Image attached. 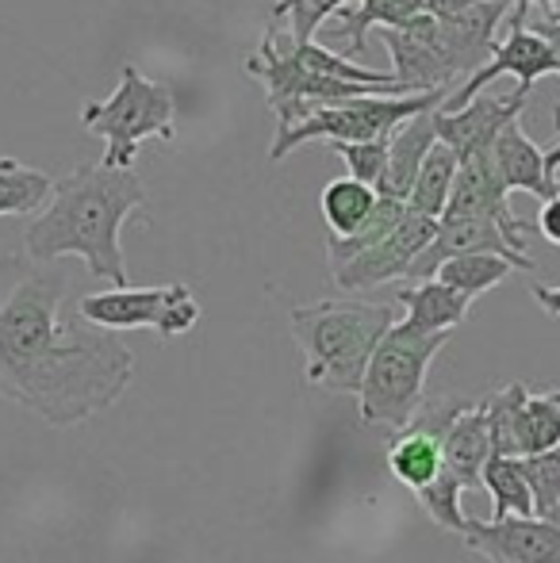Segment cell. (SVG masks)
<instances>
[{"mask_svg":"<svg viewBox=\"0 0 560 563\" xmlns=\"http://www.w3.org/2000/svg\"><path fill=\"white\" fill-rule=\"evenodd\" d=\"M526 23H530L534 31H538L541 38H546L549 46H553V54H557V69H560V23L557 20H530V15H526ZM553 131H557V139H560V104L553 108Z\"/></svg>","mask_w":560,"mask_h":563,"instance_id":"cell-30","label":"cell"},{"mask_svg":"<svg viewBox=\"0 0 560 563\" xmlns=\"http://www.w3.org/2000/svg\"><path fill=\"white\" fill-rule=\"evenodd\" d=\"M526 15H530V0H518V4L510 8V15H507V23H510L507 38H503V43H495L487 66L476 69V74H472L464 85H457L438 112H457V108H464L472 97H480V92H484L487 85H492L495 77H503V74L518 77V92H530L534 81H541V77H549V74H560L553 46H549L546 38H541L538 31L526 23Z\"/></svg>","mask_w":560,"mask_h":563,"instance_id":"cell-8","label":"cell"},{"mask_svg":"<svg viewBox=\"0 0 560 563\" xmlns=\"http://www.w3.org/2000/svg\"><path fill=\"white\" fill-rule=\"evenodd\" d=\"M510 273H518V268L510 265V261L495 257V253H461V257L441 261L438 273H433V280H441L446 288L461 291L464 299L476 303L484 291L499 288Z\"/></svg>","mask_w":560,"mask_h":563,"instance_id":"cell-18","label":"cell"},{"mask_svg":"<svg viewBox=\"0 0 560 563\" xmlns=\"http://www.w3.org/2000/svg\"><path fill=\"white\" fill-rule=\"evenodd\" d=\"M54 192V177L43 169L15 162V157H0V219L8 216H39Z\"/></svg>","mask_w":560,"mask_h":563,"instance_id":"cell-20","label":"cell"},{"mask_svg":"<svg viewBox=\"0 0 560 563\" xmlns=\"http://www.w3.org/2000/svg\"><path fill=\"white\" fill-rule=\"evenodd\" d=\"M538 234L546 238L549 245H557V250H560V196H553V200L541 203V211H538Z\"/></svg>","mask_w":560,"mask_h":563,"instance_id":"cell-29","label":"cell"},{"mask_svg":"<svg viewBox=\"0 0 560 563\" xmlns=\"http://www.w3.org/2000/svg\"><path fill=\"white\" fill-rule=\"evenodd\" d=\"M388 467L404 487L422 490L446 467V460H441V438L415 430V426H404L399 438L388 445Z\"/></svg>","mask_w":560,"mask_h":563,"instance_id":"cell-17","label":"cell"},{"mask_svg":"<svg viewBox=\"0 0 560 563\" xmlns=\"http://www.w3.org/2000/svg\"><path fill=\"white\" fill-rule=\"evenodd\" d=\"M453 334H419V330L396 327L381 338L373 361L365 368L358 391L361 418L369 426H388V430H404L415 418V410L426 399V372H430L433 356L449 345Z\"/></svg>","mask_w":560,"mask_h":563,"instance_id":"cell-4","label":"cell"},{"mask_svg":"<svg viewBox=\"0 0 560 563\" xmlns=\"http://www.w3.org/2000/svg\"><path fill=\"white\" fill-rule=\"evenodd\" d=\"M507 196L510 192L503 188L499 173H495L492 150L461 157L453 192H449V203H446V211H441V219H492V223L507 234V242L515 245L518 253H526V238H530L534 223H526V219H518L515 211H510Z\"/></svg>","mask_w":560,"mask_h":563,"instance_id":"cell-10","label":"cell"},{"mask_svg":"<svg viewBox=\"0 0 560 563\" xmlns=\"http://www.w3.org/2000/svg\"><path fill=\"white\" fill-rule=\"evenodd\" d=\"M338 157L345 162V177L361 180L369 188H381L384 169H388V139H376V142H330Z\"/></svg>","mask_w":560,"mask_h":563,"instance_id":"cell-28","label":"cell"},{"mask_svg":"<svg viewBox=\"0 0 560 563\" xmlns=\"http://www.w3.org/2000/svg\"><path fill=\"white\" fill-rule=\"evenodd\" d=\"M518 464L534 498V518L560 521V445L538 456H518Z\"/></svg>","mask_w":560,"mask_h":563,"instance_id":"cell-25","label":"cell"},{"mask_svg":"<svg viewBox=\"0 0 560 563\" xmlns=\"http://www.w3.org/2000/svg\"><path fill=\"white\" fill-rule=\"evenodd\" d=\"M449 92H422V97H358L345 100V104H330V108H315L304 123L277 131L270 146L273 162H284L292 150L307 146V142H376V139H392L399 123L422 115V112H438L446 104Z\"/></svg>","mask_w":560,"mask_h":563,"instance_id":"cell-6","label":"cell"},{"mask_svg":"<svg viewBox=\"0 0 560 563\" xmlns=\"http://www.w3.org/2000/svg\"><path fill=\"white\" fill-rule=\"evenodd\" d=\"M66 299V268L0 257V395L54 430L112 410L135 379V353Z\"/></svg>","mask_w":560,"mask_h":563,"instance_id":"cell-1","label":"cell"},{"mask_svg":"<svg viewBox=\"0 0 560 563\" xmlns=\"http://www.w3.org/2000/svg\"><path fill=\"white\" fill-rule=\"evenodd\" d=\"M77 314L89 327L120 334V330H154L157 338H185L200 322V299L188 284L162 288H108L77 299Z\"/></svg>","mask_w":560,"mask_h":563,"instance_id":"cell-7","label":"cell"},{"mask_svg":"<svg viewBox=\"0 0 560 563\" xmlns=\"http://www.w3.org/2000/svg\"><path fill=\"white\" fill-rule=\"evenodd\" d=\"M146 203V188L135 169H105V165H77L62 180L46 208L31 219L23 250L39 265L62 257H81L89 276L128 288V261H123V223Z\"/></svg>","mask_w":560,"mask_h":563,"instance_id":"cell-2","label":"cell"},{"mask_svg":"<svg viewBox=\"0 0 560 563\" xmlns=\"http://www.w3.org/2000/svg\"><path fill=\"white\" fill-rule=\"evenodd\" d=\"M546 169H549V177H557L560 173V139L546 150Z\"/></svg>","mask_w":560,"mask_h":563,"instance_id":"cell-32","label":"cell"},{"mask_svg":"<svg viewBox=\"0 0 560 563\" xmlns=\"http://www.w3.org/2000/svg\"><path fill=\"white\" fill-rule=\"evenodd\" d=\"M404 216H407V203L404 200H388V196H381V200H376V208H373V216H369L365 223L353 230L350 238L327 234V261H330V268L345 265V261H353L358 253L381 245L384 238H388L392 230L399 227V219H404Z\"/></svg>","mask_w":560,"mask_h":563,"instance_id":"cell-23","label":"cell"},{"mask_svg":"<svg viewBox=\"0 0 560 563\" xmlns=\"http://www.w3.org/2000/svg\"><path fill=\"white\" fill-rule=\"evenodd\" d=\"M441 460H446V467L457 475V483H461L464 490L480 487L484 464L492 460V433H487L484 399H476V407L464 410V415L449 426L446 441H441Z\"/></svg>","mask_w":560,"mask_h":563,"instance_id":"cell-16","label":"cell"},{"mask_svg":"<svg viewBox=\"0 0 560 563\" xmlns=\"http://www.w3.org/2000/svg\"><path fill=\"white\" fill-rule=\"evenodd\" d=\"M376 200H381V196H376V188L361 185V180H353V177H338V180H330V185L322 188L319 211H322V219H327L330 234L350 238L353 230L373 216Z\"/></svg>","mask_w":560,"mask_h":563,"instance_id":"cell-19","label":"cell"},{"mask_svg":"<svg viewBox=\"0 0 560 563\" xmlns=\"http://www.w3.org/2000/svg\"><path fill=\"white\" fill-rule=\"evenodd\" d=\"M461 495H464V487L457 483V475L449 472V467H441V472L433 475V479L426 483L422 490H415V498H419L422 514L438 529H446V533H464Z\"/></svg>","mask_w":560,"mask_h":563,"instance_id":"cell-26","label":"cell"},{"mask_svg":"<svg viewBox=\"0 0 560 563\" xmlns=\"http://www.w3.org/2000/svg\"><path fill=\"white\" fill-rule=\"evenodd\" d=\"M480 487L492 495V518H534V498L523 464L515 456H492L480 475Z\"/></svg>","mask_w":560,"mask_h":563,"instance_id":"cell-22","label":"cell"},{"mask_svg":"<svg viewBox=\"0 0 560 563\" xmlns=\"http://www.w3.org/2000/svg\"><path fill=\"white\" fill-rule=\"evenodd\" d=\"M438 146V131H433V112H422L407 123H399L388 139V169L376 188V196H388V200H404L411 196V185L419 177L426 154Z\"/></svg>","mask_w":560,"mask_h":563,"instance_id":"cell-14","label":"cell"},{"mask_svg":"<svg viewBox=\"0 0 560 563\" xmlns=\"http://www.w3.org/2000/svg\"><path fill=\"white\" fill-rule=\"evenodd\" d=\"M177 100L165 85L142 77L135 66L120 69V85L108 100L81 108V126L105 139V169H135L139 146L146 139H177Z\"/></svg>","mask_w":560,"mask_h":563,"instance_id":"cell-5","label":"cell"},{"mask_svg":"<svg viewBox=\"0 0 560 563\" xmlns=\"http://www.w3.org/2000/svg\"><path fill=\"white\" fill-rule=\"evenodd\" d=\"M457 165H461V162H457L453 150L438 142V146L426 154L419 177H415L411 196H407V211L426 216V219H441V211H446V203H449V192H453Z\"/></svg>","mask_w":560,"mask_h":563,"instance_id":"cell-21","label":"cell"},{"mask_svg":"<svg viewBox=\"0 0 560 563\" xmlns=\"http://www.w3.org/2000/svg\"><path fill=\"white\" fill-rule=\"evenodd\" d=\"M515 445L518 456H538V452L560 445V391L526 395L523 415H518Z\"/></svg>","mask_w":560,"mask_h":563,"instance_id":"cell-24","label":"cell"},{"mask_svg":"<svg viewBox=\"0 0 560 563\" xmlns=\"http://www.w3.org/2000/svg\"><path fill=\"white\" fill-rule=\"evenodd\" d=\"M396 303L404 307V327L419 330V334H453L472 311V299L461 291L446 288L441 280H419L396 291Z\"/></svg>","mask_w":560,"mask_h":563,"instance_id":"cell-15","label":"cell"},{"mask_svg":"<svg viewBox=\"0 0 560 563\" xmlns=\"http://www.w3.org/2000/svg\"><path fill=\"white\" fill-rule=\"evenodd\" d=\"M292 334L304 349V379L319 391L358 399L365 368L381 338L399 322L396 307L369 299H319L288 311Z\"/></svg>","mask_w":560,"mask_h":563,"instance_id":"cell-3","label":"cell"},{"mask_svg":"<svg viewBox=\"0 0 560 563\" xmlns=\"http://www.w3.org/2000/svg\"><path fill=\"white\" fill-rule=\"evenodd\" d=\"M526 100H530V92H518V89L507 92V97H487V92H480V97H472L469 104L457 108V112H433L438 142L453 150L457 162L472 154H484V150L495 146L503 126L523 119Z\"/></svg>","mask_w":560,"mask_h":563,"instance_id":"cell-12","label":"cell"},{"mask_svg":"<svg viewBox=\"0 0 560 563\" xmlns=\"http://www.w3.org/2000/svg\"><path fill=\"white\" fill-rule=\"evenodd\" d=\"M433 234H438V219L407 211V216L399 219V227L392 230L381 245L358 253V257L345 261V265L330 268V276H334L338 288L350 291V296L353 291L381 288V284H392V280H407V273H411V265L422 257L426 245L433 242Z\"/></svg>","mask_w":560,"mask_h":563,"instance_id":"cell-9","label":"cell"},{"mask_svg":"<svg viewBox=\"0 0 560 563\" xmlns=\"http://www.w3.org/2000/svg\"><path fill=\"white\" fill-rule=\"evenodd\" d=\"M534 299L541 303V311H549L553 319H560V284L557 288H549V284H534Z\"/></svg>","mask_w":560,"mask_h":563,"instance_id":"cell-31","label":"cell"},{"mask_svg":"<svg viewBox=\"0 0 560 563\" xmlns=\"http://www.w3.org/2000/svg\"><path fill=\"white\" fill-rule=\"evenodd\" d=\"M492 157H495V173H499L507 192H530V196H538L541 203L560 196V180L549 177V169H546V150L534 146V139L523 131L518 119L499 131V139H495V146H492Z\"/></svg>","mask_w":560,"mask_h":563,"instance_id":"cell-13","label":"cell"},{"mask_svg":"<svg viewBox=\"0 0 560 563\" xmlns=\"http://www.w3.org/2000/svg\"><path fill=\"white\" fill-rule=\"evenodd\" d=\"M342 4H350V0H277L273 4V23L288 31L296 43H315L322 20L334 15Z\"/></svg>","mask_w":560,"mask_h":563,"instance_id":"cell-27","label":"cell"},{"mask_svg":"<svg viewBox=\"0 0 560 563\" xmlns=\"http://www.w3.org/2000/svg\"><path fill=\"white\" fill-rule=\"evenodd\" d=\"M464 544L487 563H560V521L464 518Z\"/></svg>","mask_w":560,"mask_h":563,"instance_id":"cell-11","label":"cell"}]
</instances>
